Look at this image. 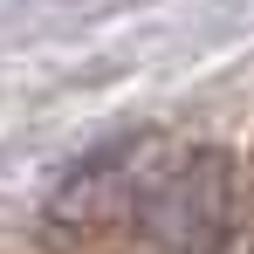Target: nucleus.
<instances>
[{
	"mask_svg": "<svg viewBox=\"0 0 254 254\" xmlns=\"http://www.w3.org/2000/svg\"><path fill=\"white\" fill-rule=\"evenodd\" d=\"M137 227L165 254H220L234 227V179L220 151H179L137 179Z\"/></svg>",
	"mask_w": 254,
	"mask_h": 254,
	"instance_id": "f257e3e1",
	"label": "nucleus"
}]
</instances>
